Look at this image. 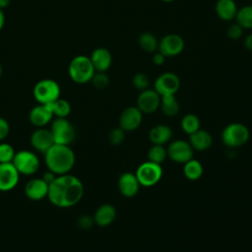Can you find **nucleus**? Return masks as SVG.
<instances>
[{"label":"nucleus","instance_id":"obj_11","mask_svg":"<svg viewBox=\"0 0 252 252\" xmlns=\"http://www.w3.org/2000/svg\"><path fill=\"white\" fill-rule=\"evenodd\" d=\"M167 156L175 162L185 163L193 158V148L189 142L176 140L170 143L167 149Z\"/></svg>","mask_w":252,"mask_h":252},{"label":"nucleus","instance_id":"obj_29","mask_svg":"<svg viewBox=\"0 0 252 252\" xmlns=\"http://www.w3.org/2000/svg\"><path fill=\"white\" fill-rule=\"evenodd\" d=\"M181 128L188 135L193 134L200 129V120L195 114H186L181 120Z\"/></svg>","mask_w":252,"mask_h":252},{"label":"nucleus","instance_id":"obj_34","mask_svg":"<svg viewBox=\"0 0 252 252\" xmlns=\"http://www.w3.org/2000/svg\"><path fill=\"white\" fill-rule=\"evenodd\" d=\"M124 137H125V131L122 128L117 127L110 131L108 139L111 145L118 146L124 141Z\"/></svg>","mask_w":252,"mask_h":252},{"label":"nucleus","instance_id":"obj_17","mask_svg":"<svg viewBox=\"0 0 252 252\" xmlns=\"http://www.w3.org/2000/svg\"><path fill=\"white\" fill-rule=\"evenodd\" d=\"M49 185L42 178H32L25 186V194L32 201H40L47 197Z\"/></svg>","mask_w":252,"mask_h":252},{"label":"nucleus","instance_id":"obj_3","mask_svg":"<svg viewBox=\"0 0 252 252\" xmlns=\"http://www.w3.org/2000/svg\"><path fill=\"white\" fill-rule=\"evenodd\" d=\"M95 70L90 57L86 55H77L69 63L68 74L70 79L77 84H86L91 82Z\"/></svg>","mask_w":252,"mask_h":252},{"label":"nucleus","instance_id":"obj_4","mask_svg":"<svg viewBox=\"0 0 252 252\" xmlns=\"http://www.w3.org/2000/svg\"><path fill=\"white\" fill-rule=\"evenodd\" d=\"M60 86L52 79L38 81L33 87V97L40 104H50L60 97Z\"/></svg>","mask_w":252,"mask_h":252},{"label":"nucleus","instance_id":"obj_26","mask_svg":"<svg viewBox=\"0 0 252 252\" xmlns=\"http://www.w3.org/2000/svg\"><path fill=\"white\" fill-rule=\"evenodd\" d=\"M183 172L187 179L192 181L198 180L203 174V165L199 160L191 158L184 163Z\"/></svg>","mask_w":252,"mask_h":252},{"label":"nucleus","instance_id":"obj_39","mask_svg":"<svg viewBox=\"0 0 252 252\" xmlns=\"http://www.w3.org/2000/svg\"><path fill=\"white\" fill-rule=\"evenodd\" d=\"M56 176H57V175H56L55 173H53V172L50 171V170H47L46 172L43 173V175H42L41 178L49 185V184L56 178Z\"/></svg>","mask_w":252,"mask_h":252},{"label":"nucleus","instance_id":"obj_16","mask_svg":"<svg viewBox=\"0 0 252 252\" xmlns=\"http://www.w3.org/2000/svg\"><path fill=\"white\" fill-rule=\"evenodd\" d=\"M53 112L49 104L38 103L32 107L29 113V120L31 124L37 128H42L48 125L53 120Z\"/></svg>","mask_w":252,"mask_h":252},{"label":"nucleus","instance_id":"obj_37","mask_svg":"<svg viewBox=\"0 0 252 252\" xmlns=\"http://www.w3.org/2000/svg\"><path fill=\"white\" fill-rule=\"evenodd\" d=\"M9 132H10L9 122L5 118L0 117V142H2L9 135Z\"/></svg>","mask_w":252,"mask_h":252},{"label":"nucleus","instance_id":"obj_15","mask_svg":"<svg viewBox=\"0 0 252 252\" xmlns=\"http://www.w3.org/2000/svg\"><path fill=\"white\" fill-rule=\"evenodd\" d=\"M143 113L137 106L125 108L119 117V127L124 131H134L142 123Z\"/></svg>","mask_w":252,"mask_h":252},{"label":"nucleus","instance_id":"obj_6","mask_svg":"<svg viewBox=\"0 0 252 252\" xmlns=\"http://www.w3.org/2000/svg\"><path fill=\"white\" fill-rule=\"evenodd\" d=\"M12 163L19 171V173L24 175L34 174L38 170L40 165L37 155L29 150H22L16 152Z\"/></svg>","mask_w":252,"mask_h":252},{"label":"nucleus","instance_id":"obj_42","mask_svg":"<svg viewBox=\"0 0 252 252\" xmlns=\"http://www.w3.org/2000/svg\"><path fill=\"white\" fill-rule=\"evenodd\" d=\"M11 0H0V9L4 10L5 8H7L10 4Z\"/></svg>","mask_w":252,"mask_h":252},{"label":"nucleus","instance_id":"obj_18","mask_svg":"<svg viewBox=\"0 0 252 252\" xmlns=\"http://www.w3.org/2000/svg\"><path fill=\"white\" fill-rule=\"evenodd\" d=\"M90 59L95 72H106L112 64V55L105 47H97L94 49Z\"/></svg>","mask_w":252,"mask_h":252},{"label":"nucleus","instance_id":"obj_7","mask_svg":"<svg viewBox=\"0 0 252 252\" xmlns=\"http://www.w3.org/2000/svg\"><path fill=\"white\" fill-rule=\"evenodd\" d=\"M50 131L55 144L70 145L76 136L74 125L67 118H55L51 121Z\"/></svg>","mask_w":252,"mask_h":252},{"label":"nucleus","instance_id":"obj_31","mask_svg":"<svg viewBox=\"0 0 252 252\" xmlns=\"http://www.w3.org/2000/svg\"><path fill=\"white\" fill-rule=\"evenodd\" d=\"M15 149L12 145L5 142H0V163L12 162L15 157Z\"/></svg>","mask_w":252,"mask_h":252},{"label":"nucleus","instance_id":"obj_30","mask_svg":"<svg viewBox=\"0 0 252 252\" xmlns=\"http://www.w3.org/2000/svg\"><path fill=\"white\" fill-rule=\"evenodd\" d=\"M167 156V151L162 145H154L148 152V158L150 161L160 164L164 161Z\"/></svg>","mask_w":252,"mask_h":252},{"label":"nucleus","instance_id":"obj_33","mask_svg":"<svg viewBox=\"0 0 252 252\" xmlns=\"http://www.w3.org/2000/svg\"><path fill=\"white\" fill-rule=\"evenodd\" d=\"M95 89L103 90L109 84V78L105 72H95L91 80Z\"/></svg>","mask_w":252,"mask_h":252},{"label":"nucleus","instance_id":"obj_2","mask_svg":"<svg viewBox=\"0 0 252 252\" xmlns=\"http://www.w3.org/2000/svg\"><path fill=\"white\" fill-rule=\"evenodd\" d=\"M43 155L47 169L56 175L69 173L76 162L75 153L68 145L54 144Z\"/></svg>","mask_w":252,"mask_h":252},{"label":"nucleus","instance_id":"obj_28","mask_svg":"<svg viewBox=\"0 0 252 252\" xmlns=\"http://www.w3.org/2000/svg\"><path fill=\"white\" fill-rule=\"evenodd\" d=\"M56 118H67L71 112V104L64 98H58L49 104Z\"/></svg>","mask_w":252,"mask_h":252},{"label":"nucleus","instance_id":"obj_25","mask_svg":"<svg viewBox=\"0 0 252 252\" xmlns=\"http://www.w3.org/2000/svg\"><path fill=\"white\" fill-rule=\"evenodd\" d=\"M159 107L166 116H175L179 112V102L175 97V94H167L160 96Z\"/></svg>","mask_w":252,"mask_h":252},{"label":"nucleus","instance_id":"obj_13","mask_svg":"<svg viewBox=\"0 0 252 252\" xmlns=\"http://www.w3.org/2000/svg\"><path fill=\"white\" fill-rule=\"evenodd\" d=\"M160 104V95L154 89H146L140 93L137 98V107L142 113L155 112Z\"/></svg>","mask_w":252,"mask_h":252},{"label":"nucleus","instance_id":"obj_23","mask_svg":"<svg viewBox=\"0 0 252 252\" xmlns=\"http://www.w3.org/2000/svg\"><path fill=\"white\" fill-rule=\"evenodd\" d=\"M172 137V130L167 125L158 124L154 126L149 133V138L154 145H163Z\"/></svg>","mask_w":252,"mask_h":252},{"label":"nucleus","instance_id":"obj_40","mask_svg":"<svg viewBox=\"0 0 252 252\" xmlns=\"http://www.w3.org/2000/svg\"><path fill=\"white\" fill-rule=\"evenodd\" d=\"M243 44H244V47H245L247 50L252 51V32H250L249 34L246 35V37L244 38Z\"/></svg>","mask_w":252,"mask_h":252},{"label":"nucleus","instance_id":"obj_19","mask_svg":"<svg viewBox=\"0 0 252 252\" xmlns=\"http://www.w3.org/2000/svg\"><path fill=\"white\" fill-rule=\"evenodd\" d=\"M140 186L141 185L136 175L131 172L122 173L118 179L119 192L127 198H131L137 195L140 189Z\"/></svg>","mask_w":252,"mask_h":252},{"label":"nucleus","instance_id":"obj_24","mask_svg":"<svg viewBox=\"0 0 252 252\" xmlns=\"http://www.w3.org/2000/svg\"><path fill=\"white\" fill-rule=\"evenodd\" d=\"M138 43L142 50L148 53H154L158 51V39L157 36L150 32H144L139 35Z\"/></svg>","mask_w":252,"mask_h":252},{"label":"nucleus","instance_id":"obj_35","mask_svg":"<svg viewBox=\"0 0 252 252\" xmlns=\"http://www.w3.org/2000/svg\"><path fill=\"white\" fill-rule=\"evenodd\" d=\"M243 34V29L237 24H230L226 29V35L231 40H238Z\"/></svg>","mask_w":252,"mask_h":252},{"label":"nucleus","instance_id":"obj_10","mask_svg":"<svg viewBox=\"0 0 252 252\" xmlns=\"http://www.w3.org/2000/svg\"><path fill=\"white\" fill-rule=\"evenodd\" d=\"M180 88V79L173 72L160 74L154 83V90L160 95L175 94Z\"/></svg>","mask_w":252,"mask_h":252},{"label":"nucleus","instance_id":"obj_32","mask_svg":"<svg viewBox=\"0 0 252 252\" xmlns=\"http://www.w3.org/2000/svg\"><path fill=\"white\" fill-rule=\"evenodd\" d=\"M132 85L134 86L135 89L139 91H144L146 89H149L150 86V79L149 77L142 72L136 73L133 78H132Z\"/></svg>","mask_w":252,"mask_h":252},{"label":"nucleus","instance_id":"obj_43","mask_svg":"<svg viewBox=\"0 0 252 252\" xmlns=\"http://www.w3.org/2000/svg\"><path fill=\"white\" fill-rule=\"evenodd\" d=\"M160 1H162V2H164V3H171V2H173V1H175V0H160Z\"/></svg>","mask_w":252,"mask_h":252},{"label":"nucleus","instance_id":"obj_21","mask_svg":"<svg viewBox=\"0 0 252 252\" xmlns=\"http://www.w3.org/2000/svg\"><path fill=\"white\" fill-rule=\"evenodd\" d=\"M116 218V210L110 204H103L97 208L94 215V223L104 227L111 224Z\"/></svg>","mask_w":252,"mask_h":252},{"label":"nucleus","instance_id":"obj_38","mask_svg":"<svg viewBox=\"0 0 252 252\" xmlns=\"http://www.w3.org/2000/svg\"><path fill=\"white\" fill-rule=\"evenodd\" d=\"M165 59L166 57L160 53L159 51H156L154 52V55L152 57V60H153V63L156 65V66H161L163 65V63L165 62Z\"/></svg>","mask_w":252,"mask_h":252},{"label":"nucleus","instance_id":"obj_36","mask_svg":"<svg viewBox=\"0 0 252 252\" xmlns=\"http://www.w3.org/2000/svg\"><path fill=\"white\" fill-rule=\"evenodd\" d=\"M94 223V218H91L90 216H87V215L81 216L78 219V226L81 227L82 229H89L93 226Z\"/></svg>","mask_w":252,"mask_h":252},{"label":"nucleus","instance_id":"obj_44","mask_svg":"<svg viewBox=\"0 0 252 252\" xmlns=\"http://www.w3.org/2000/svg\"><path fill=\"white\" fill-rule=\"evenodd\" d=\"M2 73H3V68H2V65L0 64V77L2 76Z\"/></svg>","mask_w":252,"mask_h":252},{"label":"nucleus","instance_id":"obj_41","mask_svg":"<svg viewBox=\"0 0 252 252\" xmlns=\"http://www.w3.org/2000/svg\"><path fill=\"white\" fill-rule=\"evenodd\" d=\"M5 24V16H4V12L2 9H0V32L3 29Z\"/></svg>","mask_w":252,"mask_h":252},{"label":"nucleus","instance_id":"obj_5","mask_svg":"<svg viewBox=\"0 0 252 252\" xmlns=\"http://www.w3.org/2000/svg\"><path fill=\"white\" fill-rule=\"evenodd\" d=\"M249 139V130L242 123H231L221 132L222 143L229 148H237L244 145Z\"/></svg>","mask_w":252,"mask_h":252},{"label":"nucleus","instance_id":"obj_12","mask_svg":"<svg viewBox=\"0 0 252 252\" xmlns=\"http://www.w3.org/2000/svg\"><path fill=\"white\" fill-rule=\"evenodd\" d=\"M20 175L12 162L0 163V191L13 190L19 183Z\"/></svg>","mask_w":252,"mask_h":252},{"label":"nucleus","instance_id":"obj_14","mask_svg":"<svg viewBox=\"0 0 252 252\" xmlns=\"http://www.w3.org/2000/svg\"><path fill=\"white\" fill-rule=\"evenodd\" d=\"M30 141L32 147L42 154L46 153L55 144L50 129H46L45 127L34 130L31 135Z\"/></svg>","mask_w":252,"mask_h":252},{"label":"nucleus","instance_id":"obj_27","mask_svg":"<svg viewBox=\"0 0 252 252\" xmlns=\"http://www.w3.org/2000/svg\"><path fill=\"white\" fill-rule=\"evenodd\" d=\"M234 20L243 30H252V5H246L238 9Z\"/></svg>","mask_w":252,"mask_h":252},{"label":"nucleus","instance_id":"obj_1","mask_svg":"<svg viewBox=\"0 0 252 252\" xmlns=\"http://www.w3.org/2000/svg\"><path fill=\"white\" fill-rule=\"evenodd\" d=\"M84 195V185L75 175L66 173L57 175L49 184L47 198L58 208H70L77 205Z\"/></svg>","mask_w":252,"mask_h":252},{"label":"nucleus","instance_id":"obj_20","mask_svg":"<svg viewBox=\"0 0 252 252\" xmlns=\"http://www.w3.org/2000/svg\"><path fill=\"white\" fill-rule=\"evenodd\" d=\"M215 11L219 19L230 22L235 19L238 8L234 0H218L215 5Z\"/></svg>","mask_w":252,"mask_h":252},{"label":"nucleus","instance_id":"obj_22","mask_svg":"<svg viewBox=\"0 0 252 252\" xmlns=\"http://www.w3.org/2000/svg\"><path fill=\"white\" fill-rule=\"evenodd\" d=\"M189 136V143L193 150L205 151L209 149L213 143V138L211 134L206 130L199 129Z\"/></svg>","mask_w":252,"mask_h":252},{"label":"nucleus","instance_id":"obj_9","mask_svg":"<svg viewBox=\"0 0 252 252\" xmlns=\"http://www.w3.org/2000/svg\"><path fill=\"white\" fill-rule=\"evenodd\" d=\"M185 47L183 37L177 33H167L158 40V51L162 53L166 58L179 55Z\"/></svg>","mask_w":252,"mask_h":252},{"label":"nucleus","instance_id":"obj_8","mask_svg":"<svg viewBox=\"0 0 252 252\" xmlns=\"http://www.w3.org/2000/svg\"><path fill=\"white\" fill-rule=\"evenodd\" d=\"M135 175L141 186L152 187L161 179L162 168L160 164L148 160L139 165Z\"/></svg>","mask_w":252,"mask_h":252}]
</instances>
